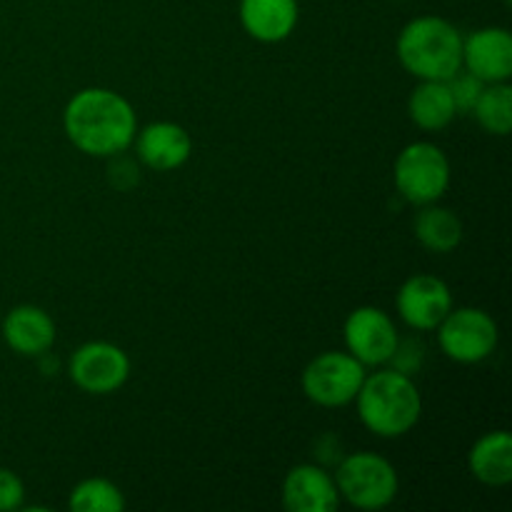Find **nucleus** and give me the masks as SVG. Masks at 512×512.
<instances>
[{
  "instance_id": "13",
  "label": "nucleus",
  "mask_w": 512,
  "mask_h": 512,
  "mask_svg": "<svg viewBox=\"0 0 512 512\" xmlns=\"http://www.w3.org/2000/svg\"><path fill=\"white\" fill-rule=\"evenodd\" d=\"M463 68L483 83H510L512 35L508 28L488 25L463 38Z\"/></svg>"
},
{
  "instance_id": "3",
  "label": "nucleus",
  "mask_w": 512,
  "mask_h": 512,
  "mask_svg": "<svg viewBox=\"0 0 512 512\" xmlns=\"http://www.w3.org/2000/svg\"><path fill=\"white\" fill-rule=\"evenodd\" d=\"M395 53L413 78L448 80L463 68V35L450 20L420 15L403 25Z\"/></svg>"
},
{
  "instance_id": "15",
  "label": "nucleus",
  "mask_w": 512,
  "mask_h": 512,
  "mask_svg": "<svg viewBox=\"0 0 512 512\" xmlns=\"http://www.w3.org/2000/svg\"><path fill=\"white\" fill-rule=\"evenodd\" d=\"M53 318L38 305H18L3 320V340L13 353L23 358H40L55 343Z\"/></svg>"
},
{
  "instance_id": "8",
  "label": "nucleus",
  "mask_w": 512,
  "mask_h": 512,
  "mask_svg": "<svg viewBox=\"0 0 512 512\" xmlns=\"http://www.w3.org/2000/svg\"><path fill=\"white\" fill-rule=\"evenodd\" d=\"M68 375L83 393H118L130 378V358L120 345L108 340H90L70 355Z\"/></svg>"
},
{
  "instance_id": "24",
  "label": "nucleus",
  "mask_w": 512,
  "mask_h": 512,
  "mask_svg": "<svg viewBox=\"0 0 512 512\" xmlns=\"http://www.w3.org/2000/svg\"><path fill=\"white\" fill-rule=\"evenodd\" d=\"M25 503V485L10 468H0V512L20 510Z\"/></svg>"
},
{
  "instance_id": "6",
  "label": "nucleus",
  "mask_w": 512,
  "mask_h": 512,
  "mask_svg": "<svg viewBox=\"0 0 512 512\" xmlns=\"http://www.w3.org/2000/svg\"><path fill=\"white\" fill-rule=\"evenodd\" d=\"M365 365L355 360L348 350H328L305 365L303 393L310 403L320 408H345L355 400L365 380Z\"/></svg>"
},
{
  "instance_id": "5",
  "label": "nucleus",
  "mask_w": 512,
  "mask_h": 512,
  "mask_svg": "<svg viewBox=\"0 0 512 512\" xmlns=\"http://www.w3.org/2000/svg\"><path fill=\"white\" fill-rule=\"evenodd\" d=\"M450 178H453V170H450L448 155L428 140L405 145L395 158V188L408 203L418 205V208L438 203L448 193Z\"/></svg>"
},
{
  "instance_id": "4",
  "label": "nucleus",
  "mask_w": 512,
  "mask_h": 512,
  "mask_svg": "<svg viewBox=\"0 0 512 512\" xmlns=\"http://www.w3.org/2000/svg\"><path fill=\"white\" fill-rule=\"evenodd\" d=\"M335 485H338L340 500L353 508L375 512L385 510L398 498L400 478L395 465L388 458L370 450H358L340 458L335 465Z\"/></svg>"
},
{
  "instance_id": "9",
  "label": "nucleus",
  "mask_w": 512,
  "mask_h": 512,
  "mask_svg": "<svg viewBox=\"0 0 512 512\" xmlns=\"http://www.w3.org/2000/svg\"><path fill=\"white\" fill-rule=\"evenodd\" d=\"M345 350L365 368H383L395 353L400 333L390 313L375 305H360L345 318Z\"/></svg>"
},
{
  "instance_id": "22",
  "label": "nucleus",
  "mask_w": 512,
  "mask_h": 512,
  "mask_svg": "<svg viewBox=\"0 0 512 512\" xmlns=\"http://www.w3.org/2000/svg\"><path fill=\"white\" fill-rule=\"evenodd\" d=\"M423 360H425V345L420 343L418 338H400L398 345H395V353L390 355L388 368L415 378V375L420 373V368H423Z\"/></svg>"
},
{
  "instance_id": "16",
  "label": "nucleus",
  "mask_w": 512,
  "mask_h": 512,
  "mask_svg": "<svg viewBox=\"0 0 512 512\" xmlns=\"http://www.w3.org/2000/svg\"><path fill=\"white\" fill-rule=\"evenodd\" d=\"M468 468L478 483L505 488L512 483V438L508 430L480 435L468 453Z\"/></svg>"
},
{
  "instance_id": "1",
  "label": "nucleus",
  "mask_w": 512,
  "mask_h": 512,
  "mask_svg": "<svg viewBox=\"0 0 512 512\" xmlns=\"http://www.w3.org/2000/svg\"><path fill=\"white\" fill-rule=\"evenodd\" d=\"M63 130L80 153L110 158L128 153L138 133V118L125 95L110 88H85L65 105Z\"/></svg>"
},
{
  "instance_id": "12",
  "label": "nucleus",
  "mask_w": 512,
  "mask_h": 512,
  "mask_svg": "<svg viewBox=\"0 0 512 512\" xmlns=\"http://www.w3.org/2000/svg\"><path fill=\"white\" fill-rule=\"evenodd\" d=\"M280 495H283V508L288 512H335L343 503L333 473L318 463L290 468Z\"/></svg>"
},
{
  "instance_id": "23",
  "label": "nucleus",
  "mask_w": 512,
  "mask_h": 512,
  "mask_svg": "<svg viewBox=\"0 0 512 512\" xmlns=\"http://www.w3.org/2000/svg\"><path fill=\"white\" fill-rule=\"evenodd\" d=\"M108 163V183L118 190H130L140 183V165L138 160L128 158L125 153L110 155Z\"/></svg>"
},
{
  "instance_id": "19",
  "label": "nucleus",
  "mask_w": 512,
  "mask_h": 512,
  "mask_svg": "<svg viewBox=\"0 0 512 512\" xmlns=\"http://www.w3.org/2000/svg\"><path fill=\"white\" fill-rule=\"evenodd\" d=\"M470 113L475 115L480 128L490 135H505L512 130V88L510 83H488L480 93L478 103Z\"/></svg>"
},
{
  "instance_id": "21",
  "label": "nucleus",
  "mask_w": 512,
  "mask_h": 512,
  "mask_svg": "<svg viewBox=\"0 0 512 512\" xmlns=\"http://www.w3.org/2000/svg\"><path fill=\"white\" fill-rule=\"evenodd\" d=\"M445 83H448V90H450V95H453V103H455V110H458V113H470V110H473V105L478 103L483 88L488 85V83H483L478 75H473L470 70H465V68H460L458 73L450 75Z\"/></svg>"
},
{
  "instance_id": "18",
  "label": "nucleus",
  "mask_w": 512,
  "mask_h": 512,
  "mask_svg": "<svg viewBox=\"0 0 512 512\" xmlns=\"http://www.w3.org/2000/svg\"><path fill=\"white\" fill-rule=\"evenodd\" d=\"M413 233L418 243L430 253H453L463 240V223L458 213L438 203L420 205V213L413 220Z\"/></svg>"
},
{
  "instance_id": "2",
  "label": "nucleus",
  "mask_w": 512,
  "mask_h": 512,
  "mask_svg": "<svg viewBox=\"0 0 512 512\" xmlns=\"http://www.w3.org/2000/svg\"><path fill=\"white\" fill-rule=\"evenodd\" d=\"M353 403L365 430L385 440L408 435L423 415V398L415 380L385 365L365 375Z\"/></svg>"
},
{
  "instance_id": "17",
  "label": "nucleus",
  "mask_w": 512,
  "mask_h": 512,
  "mask_svg": "<svg viewBox=\"0 0 512 512\" xmlns=\"http://www.w3.org/2000/svg\"><path fill=\"white\" fill-rule=\"evenodd\" d=\"M408 115L420 130H428V133L448 128L458 115L448 83L445 80H420L408 98Z\"/></svg>"
},
{
  "instance_id": "14",
  "label": "nucleus",
  "mask_w": 512,
  "mask_h": 512,
  "mask_svg": "<svg viewBox=\"0 0 512 512\" xmlns=\"http://www.w3.org/2000/svg\"><path fill=\"white\" fill-rule=\"evenodd\" d=\"M240 25L253 40L265 45L283 43L300 20L298 0H240Z\"/></svg>"
},
{
  "instance_id": "7",
  "label": "nucleus",
  "mask_w": 512,
  "mask_h": 512,
  "mask_svg": "<svg viewBox=\"0 0 512 512\" xmlns=\"http://www.w3.org/2000/svg\"><path fill=\"white\" fill-rule=\"evenodd\" d=\"M438 348L460 365H478L498 350L500 330L483 308H453L438 325Z\"/></svg>"
},
{
  "instance_id": "10",
  "label": "nucleus",
  "mask_w": 512,
  "mask_h": 512,
  "mask_svg": "<svg viewBox=\"0 0 512 512\" xmlns=\"http://www.w3.org/2000/svg\"><path fill=\"white\" fill-rule=\"evenodd\" d=\"M395 308L410 330L428 333L438 328L453 310V290L438 275H410L395 295Z\"/></svg>"
},
{
  "instance_id": "20",
  "label": "nucleus",
  "mask_w": 512,
  "mask_h": 512,
  "mask_svg": "<svg viewBox=\"0 0 512 512\" xmlns=\"http://www.w3.org/2000/svg\"><path fill=\"white\" fill-rule=\"evenodd\" d=\"M68 508L73 512H123L125 495L113 480L85 478L70 493Z\"/></svg>"
},
{
  "instance_id": "11",
  "label": "nucleus",
  "mask_w": 512,
  "mask_h": 512,
  "mask_svg": "<svg viewBox=\"0 0 512 512\" xmlns=\"http://www.w3.org/2000/svg\"><path fill=\"white\" fill-rule=\"evenodd\" d=\"M135 158L155 173H170L183 168L193 155V138L188 130L173 120H155L135 133Z\"/></svg>"
}]
</instances>
